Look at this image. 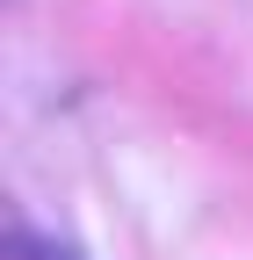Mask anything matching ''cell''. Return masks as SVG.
Segmentation results:
<instances>
[{
	"label": "cell",
	"instance_id": "obj_1",
	"mask_svg": "<svg viewBox=\"0 0 253 260\" xmlns=\"http://www.w3.org/2000/svg\"><path fill=\"white\" fill-rule=\"evenodd\" d=\"M8 260H73V253L51 246V239H37V232H15V239H8Z\"/></svg>",
	"mask_w": 253,
	"mask_h": 260
}]
</instances>
